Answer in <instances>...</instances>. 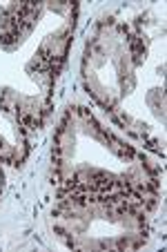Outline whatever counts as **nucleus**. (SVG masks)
Here are the masks:
<instances>
[{
    "mask_svg": "<svg viewBox=\"0 0 167 252\" xmlns=\"http://www.w3.org/2000/svg\"><path fill=\"white\" fill-rule=\"evenodd\" d=\"M43 11L40 2H14L0 11V47L14 52L31 33L36 18Z\"/></svg>",
    "mask_w": 167,
    "mask_h": 252,
    "instance_id": "f257e3e1",
    "label": "nucleus"
}]
</instances>
